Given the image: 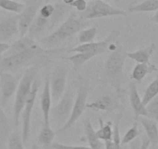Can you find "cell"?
<instances>
[{"label": "cell", "mask_w": 158, "mask_h": 149, "mask_svg": "<svg viewBox=\"0 0 158 149\" xmlns=\"http://www.w3.org/2000/svg\"><path fill=\"white\" fill-rule=\"evenodd\" d=\"M89 24V20L83 19L77 11L72 10L68 18L54 31L40 40L42 48L53 49L87 27Z\"/></svg>", "instance_id": "cell-1"}, {"label": "cell", "mask_w": 158, "mask_h": 149, "mask_svg": "<svg viewBox=\"0 0 158 149\" xmlns=\"http://www.w3.org/2000/svg\"><path fill=\"white\" fill-rule=\"evenodd\" d=\"M127 52L123 45L117 41V48L110 52L104 64V81L115 89L118 98H120L123 92L122 83Z\"/></svg>", "instance_id": "cell-2"}, {"label": "cell", "mask_w": 158, "mask_h": 149, "mask_svg": "<svg viewBox=\"0 0 158 149\" xmlns=\"http://www.w3.org/2000/svg\"><path fill=\"white\" fill-rule=\"evenodd\" d=\"M76 93L73 105L72 112L68 122L62 127L57 129L56 134H62L67 131L74 125L76 122L81 117L85 112L87 105V99L89 92V83L87 79L78 75L77 79L75 82Z\"/></svg>", "instance_id": "cell-3"}, {"label": "cell", "mask_w": 158, "mask_h": 149, "mask_svg": "<svg viewBox=\"0 0 158 149\" xmlns=\"http://www.w3.org/2000/svg\"><path fill=\"white\" fill-rule=\"evenodd\" d=\"M36 76V69L32 67L25 70L20 79L13 104V122L16 127H18L19 124L21 113L33 89Z\"/></svg>", "instance_id": "cell-4"}, {"label": "cell", "mask_w": 158, "mask_h": 149, "mask_svg": "<svg viewBox=\"0 0 158 149\" xmlns=\"http://www.w3.org/2000/svg\"><path fill=\"white\" fill-rule=\"evenodd\" d=\"M53 50L54 49H46L42 48L38 50H30L12 55L5 56L0 59V71L12 72L17 71L28 65L33 59L53 52Z\"/></svg>", "instance_id": "cell-5"}, {"label": "cell", "mask_w": 158, "mask_h": 149, "mask_svg": "<svg viewBox=\"0 0 158 149\" xmlns=\"http://www.w3.org/2000/svg\"><path fill=\"white\" fill-rule=\"evenodd\" d=\"M80 16L85 20L100 19L115 16H127L128 13L109 5L105 1L91 0L88 2L86 10L82 13H79Z\"/></svg>", "instance_id": "cell-6"}, {"label": "cell", "mask_w": 158, "mask_h": 149, "mask_svg": "<svg viewBox=\"0 0 158 149\" xmlns=\"http://www.w3.org/2000/svg\"><path fill=\"white\" fill-rule=\"evenodd\" d=\"M75 93L71 89H68L64 92L60 101L53 107H51L50 113V120L54 121L58 128L63 127L68 121L72 112L73 105H74Z\"/></svg>", "instance_id": "cell-7"}, {"label": "cell", "mask_w": 158, "mask_h": 149, "mask_svg": "<svg viewBox=\"0 0 158 149\" xmlns=\"http://www.w3.org/2000/svg\"><path fill=\"white\" fill-rule=\"evenodd\" d=\"M44 0H27L25 7L21 13L18 14L19 37L26 36L32 23L38 14Z\"/></svg>", "instance_id": "cell-8"}, {"label": "cell", "mask_w": 158, "mask_h": 149, "mask_svg": "<svg viewBox=\"0 0 158 149\" xmlns=\"http://www.w3.org/2000/svg\"><path fill=\"white\" fill-rule=\"evenodd\" d=\"M40 83L39 80L35 79L33 85V89L31 92L27 99L26 104L24 106L23 109L21 113L23 123V131H22V139L23 142L25 144L28 141V138L30 134V126H31V117L33 113V108H34L35 103H36V96H37L38 91H39Z\"/></svg>", "instance_id": "cell-9"}, {"label": "cell", "mask_w": 158, "mask_h": 149, "mask_svg": "<svg viewBox=\"0 0 158 149\" xmlns=\"http://www.w3.org/2000/svg\"><path fill=\"white\" fill-rule=\"evenodd\" d=\"M119 35V31L117 30H112L109 33V34L106 36L105 40L101 41L92 42L89 44H84V45H79L75 48H71L69 53H81V52H89L95 54L98 56L102 54H104L109 51V46L110 44L115 42L117 37Z\"/></svg>", "instance_id": "cell-10"}, {"label": "cell", "mask_w": 158, "mask_h": 149, "mask_svg": "<svg viewBox=\"0 0 158 149\" xmlns=\"http://www.w3.org/2000/svg\"><path fill=\"white\" fill-rule=\"evenodd\" d=\"M68 70L63 66L57 67L50 76V87L54 103H57L64 96L66 89Z\"/></svg>", "instance_id": "cell-11"}, {"label": "cell", "mask_w": 158, "mask_h": 149, "mask_svg": "<svg viewBox=\"0 0 158 149\" xmlns=\"http://www.w3.org/2000/svg\"><path fill=\"white\" fill-rule=\"evenodd\" d=\"M20 79L12 73L0 71V89H1V105L4 107L10 98L16 93Z\"/></svg>", "instance_id": "cell-12"}, {"label": "cell", "mask_w": 158, "mask_h": 149, "mask_svg": "<svg viewBox=\"0 0 158 149\" xmlns=\"http://www.w3.org/2000/svg\"><path fill=\"white\" fill-rule=\"evenodd\" d=\"M19 36V21L17 15L0 17V42H7Z\"/></svg>", "instance_id": "cell-13"}, {"label": "cell", "mask_w": 158, "mask_h": 149, "mask_svg": "<svg viewBox=\"0 0 158 149\" xmlns=\"http://www.w3.org/2000/svg\"><path fill=\"white\" fill-rule=\"evenodd\" d=\"M120 104L119 102L112 96L104 95L98 97L92 103H87L86 108L92 110L104 111L107 113H111L118 109Z\"/></svg>", "instance_id": "cell-14"}, {"label": "cell", "mask_w": 158, "mask_h": 149, "mask_svg": "<svg viewBox=\"0 0 158 149\" xmlns=\"http://www.w3.org/2000/svg\"><path fill=\"white\" fill-rule=\"evenodd\" d=\"M129 97H130V106H131L133 113H134L135 119H137L139 117H148V113L147 112L146 106H144L142 99L139 96L137 86H136L135 82L130 83V86H129Z\"/></svg>", "instance_id": "cell-15"}, {"label": "cell", "mask_w": 158, "mask_h": 149, "mask_svg": "<svg viewBox=\"0 0 158 149\" xmlns=\"http://www.w3.org/2000/svg\"><path fill=\"white\" fill-rule=\"evenodd\" d=\"M52 97L50 87V75L47 74L44 78L43 90L40 96V108L44 118V124L50 125V113H51Z\"/></svg>", "instance_id": "cell-16"}, {"label": "cell", "mask_w": 158, "mask_h": 149, "mask_svg": "<svg viewBox=\"0 0 158 149\" xmlns=\"http://www.w3.org/2000/svg\"><path fill=\"white\" fill-rule=\"evenodd\" d=\"M40 48H42V46L36 43L34 39L30 38L28 36H24L19 37L10 45V49L6 53V56L18 54L30 50H38Z\"/></svg>", "instance_id": "cell-17"}, {"label": "cell", "mask_w": 158, "mask_h": 149, "mask_svg": "<svg viewBox=\"0 0 158 149\" xmlns=\"http://www.w3.org/2000/svg\"><path fill=\"white\" fill-rule=\"evenodd\" d=\"M146 132V136L153 146L158 144V124L153 120L146 117H139L137 119Z\"/></svg>", "instance_id": "cell-18"}, {"label": "cell", "mask_w": 158, "mask_h": 149, "mask_svg": "<svg viewBox=\"0 0 158 149\" xmlns=\"http://www.w3.org/2000/svg\"><path fill=\"white\" fill-rule=\"evenodd\" d=\"M156 50V45L155 44H150L148 47L141 49L137 50L133 52H127V56L129 58L135 61L137 63L143 64H151L150 60L151 56L153 55V52Z\"/></svg>", "instance_id": "cell-19"}, {"label": "cell", "mask_w": 158, "mask_h": 149, "mask_svg": "<svg viewBox=\"0 0 158 149\" xmlns=\"http://www.w3.org/2000/svg\"><path fill=\"white\" fill-rule=\"evenodd\" d=\"M84 130H85V138L86 141L89 144V147L91 149H102L104 147V144L102 142L101 140L97 138L95 134V130L92 126L90 119L87 117L84 123Z\"/></svg>", "instance_id": "cell-20"}, {"label": "cell", "mask_w": 158, "mask_h": 149, "mask_svg": "<svg viewBox=\"0 0 158 149\" xmlns=\"http://www.w3.org/2000/svg\"><path fill=\"white\" fill-rule=\"evenodd\" d=\"M157 71V68L153 64L137 63L133 68L131 74L132 79L135 83H141L147 74Z\"/></svg>", "instance_id": "cell-21"}, {"label": "cell", "mask_w": 158, "mask_h": 149, "mask_svg": "<svg viewBox=\"0 0 158 149\" xmlns=\"http://www.w3.org/2000/svg\"><path fill=\"white\" fill-rule=\"evenodd\" d=\"M49 25V20L46 19H44L41 16H40L37 14L36 17L32 23L31 26L30 27L28 30V36H30V38H36V36H39L40 34H41L45 29L48 27Z\"/></svg>", "instance_id": "cell-22"}, {"label": "cell", "mask_w": 158, "mask_h": 149, "mask_svg": "<svg viewBox=\"0 0 158 149\" xmlns=\"http://www.w3.org/2000/svg\"><path fill=\"white\" fill-rule=\"evenodd\" d=\"M98 124L99 128L98 130H95V134L97 138L102 141H106L112 140V135H113V127L112 123L111 121H107L104 123L102 118L98 117Z\"/></svg>", "instance_id": "cell-23"}, {"label": "cell", "mask_w": 158, "mask_h": 149, "mask_svg": "<svg viewBox=\"0 0 158 149\" xmlns=\"http://www.w3.org/2000/svg\"><path fill=\"white\" fill-rule=\"evenodd\" d=\"M158 10V0H145L135 5H130L129 13H148Z\"/></svg>", "instance_id": "cell-24"}, {"label": "cell", "mask_w": 158, "mask_h": 149, "mask_svg": "<svg viewBox=\"0 0 158 149\" xmlns=\"http://www.w3.org/2000/svg\"><path fill=\"white\" fill-rule=\"evenodd\" d=\"M54 13L53 14L52 17L51 18L49 21V25L50 28H52L54 27L62 18L64 16L65 14H67L68 13H71L72 10V7L70 6L65 5L64 2H57L54 4Z\"/></svg>", "instance_id": "cell-25"}, {"label": "cell", "mask_w": 158, "mask_h": 149, "mask_svg": "<svg viewBox=\"0 0 158 149\" xmlns=\"http://www.w3.org/2000/svg\"><path fill=\"white\" fill-rule=\"evenodd\" d=\"M96 57L95 54L89 52H81V53H75L73 55L69 56L66 57V60L69 61L72 64L74 70L77 71V68H80L82 65L86 63L87 62L90 61L93 57Z\"/></svg>", "instance_id": "cell-26"}, {"label": "cell", "mask_w": 158, "mask_h": 149, "mask_svg": "<svg viewBox=\"0 0 158 149\" xmlns=\"http://www.w3.org/2000/svg\"><path fill=\"white\" fill-rule=\"evenodd\" d=\"M55 134L56 133L52 130L50 125L44 124L38 136V142L44 145L45 147H51L54 141Z\"/></svg>", "instance_id": "cell-27"}, {"label": "cell", "mask_w": 158, "mask_h": 149, "mask_svg": "<svg viewBox=\"0 0 158 149\" xmlns=\"http://www.w3.org/2000/svg\"><path fill=\"white\" fill-rule=\"evenodd\" d=\"M11 132L10 121L2 106H0V142L9 139Z\"/></svg>", "instance_id": "cell-28"}, {"label": "cell", "mask_w": 158, "mask_h": 149, "mask_svg": "<svg viewBox=\"0 0 158 149\" xmlns=\"http://www.w3.org/2000/svg\"><path fill=\"white\" fill-rule=\"evenodd\" d=\"M158 96V74L153 81L150 83L144 92L143 96L142 98L143 103L144 106H147L152 100Z\"/></svg>", "instance_id": "cell-29"}, {"label": "cell", "mask_w": 158, "mask_h": 149, "mask_svg": "<svg viewBox=\"0 0 158 149\" xmlns=\"http://www.w3.org/2000/svg\"><path fill=\"white\" fill-rule=\"evenodd\" d=\"M25 4L15 0H0V8L17 15L22 13Z\"/></svg>", "instance_id": "cell-30"}, {"label": "cell", "mask_w": 158, "mask_h": 149, "mask_svg": "<svg viewBox=\"0 0 158 149\" xmlns=\"http://www.w3.org/2000/svg\"><path fill=\"white\" fill-rule=\"evenodd\" d=\"M97 33H98V29L96 27L83 29L78 33V42L80 45L92 43L95 40Z\"/></svg>", "instance_id": "cell-31"}, {"label": "cell", "mask_w": 158, "mask_h": 149, "mask_svg": "<svg viewBox=\"0 0 158 149\" xmlns=\"http://www.w3.org/2000/svg\"><path fill=\"white\" fill-rule=\"evenodd\" d=\"M123 117L122 113L117 116L115 123L113 124V135H112V142L114 144V149H122V144H121V136L120 131H119V121Z\"/></svg>", "instance_id": "cell-32"}, {"label": "cell", "mask_w": 158, "mask_h": 149, "mask_svg": "<svg viewBox=\"0 0 158 149\" xmlns=\"http://www.w3.org/2000/svg\"><path fill=\"white\" fill-rule=\"evenodd\" d=\"M139 134V129H138V124L137 122H134L133 124V126L126 132L124 136L121 139V144L122 146L126 145V144H130L131 141L138 138Z\"/></svg>", "instance_id": "cell-33"}, {"label": "cell", "mask_w": 158, "mask_h": 149, "mask_svg": "<svg viewBox=\"0 0 158 149\" xmlns=\"http://www.w3.org/2000/svg\"><path fill=\"white\" fill-rule=\"evenodd\" d=\"M8 149H25L22 136L19 132H14L10 134L8 139Z\"/></svg>", "instance_id": "cell-34"}, {"label": "cell", "mask_w": 158, "mask_h": 149, "mask_svg": "<svg viewBox=\"0 0 158 149\" xmlns=\"http://www.w3.org/2000/svg\"><path fill=\"white\" fill-rule=\"evenodd\" d=\"M146 109L148 113V117L158 124V96L146 106Z\"/></svg>", "instance_id": "cell-35"}, {"label": "cell", "mask_w": 158, "mask_h": 149, "mask_svg": "<svg viewBox=\"0 0 158 149\" xmlns=\"http://www.w3.org/2000/svg\"><path fill=\"white\" fill-rule=\"evenodd\" d=\"M54 4H44L40 7L38 12V15L44 19H46L50 21L54 13Z\"/></svg>", "instance_id": "cell-36"}, {"label": "cell", "mask_w": 158, "mask_h": 149, "mask_svg": "<svg viewBox=\"0 0 158 149\" xmlns=\"http://www.w3.org/2000/svg\"><path fill=\"white\" fill-rule=\"evenodd\" d=\"M50 147L52 149H91L90 147L86 146L69 145V144H60L58 142H53Z\"/></svg>", "instance_id": "cell-37"}, {"label": "cell", "mask_w": 158, "mask_h": 149, "mask_svg": "<svg viewBox=\"0 0 158 149\" xmlns=\"http://www.w3.org/2000/svg\"><path fill=\"white\" fill-rule=\"evenodd\" d=\"M88 6V2L86 0H74L70 6L75 9L77 13H82L86 10Z\"/></svg>", "instance_id": "cell-38"}, {"label": "cell", "mask_w": 158, "mask_h": 149, "mask_svg": "<svg viewBox=\"0 0 158 149\" xmlns=\"http://www.w3.org/2000/svg\"><path fill=\"white\" fill-rule=\"evenodd\" d=\"M10 48V45L8 43H4V42H0V56L2 54H6Z\"/></svg>", "instance_id": "cell-39"}, {"label": "cell", "mask_w": 158, "mask_h": 149, "mask_svg": "<svg viewBox=\"0 0 158 149\" xmlns=\"http://www.w3.org/2000/svg\"><path fill=\"white\" fill-rule=\"evenodd\" d=\"M141 139H142V144L139 149H148L150 145V142L147 136H143Z\"/></svg>", "instance_id": "cell-40"}, {"label": "cell", "mask_w": 158, "mask_h": 149, "mask_svg": "<svg viewBox=\"0 0 158 149\" xmlns=\"http://www.w3.org/2000/svg\"><path fill=\"white\" fill-rule=\"evenodd\" d=\"M104 146L106 149H114V144L112 142V140L110 141H104Z\"/></svg>", "instance_id": "cell-41"}, {"label": "cell", "mask_w": 158, "mask_h": 149, "mask_svg": "<svg viewBox=\"0 0 158 149\" xmlns=\"http://www.w3.org/2000/svg\"><path fill=\"white\" fill-rule=\"evenodd\" d=\"M150 21H152V22L153 23H156L158 24V10H156V11L155 12L154 15H153L151 17V19H150Z\"/></svg>", "instance_id": "cell-42"}, {"label": "cell", "mask_w": 158, "mask_h": 149, "mask_svg": "<svg viewBox=\"0 0 158 149\" xmlns=\"http://www.w3.org/2000/svg\"><path fill=\"white\" fill-rule=\"evenodd\" d=\"M62 2L65 4V5H68V6H71V4L74 2V0H61Z\"/></svg>", "instance_id": "cell-43"}, {"label": "cell", "mask_w": 158, "mask_h": 149, "mask_svg": "<svg viewBox=\"0 0 158 149\" xmlns=\"http://www.w3.org/2000/svg\"><path fill=\"white\" fill-rule=\"evenodd\" d=\"M143 1H145V0H133V2H132L131 5H135V4L139 3L141 2H143Z\"/></svg>", "instance_id": "cell-44"}, {"label": "cell", "mask_w": 158, "mask_h": 149, "mask_svg": "<svg viewBox=\"0 0 158 149\" xmlns=\"http://www.w3.org/2000/svg\"><path fill=\"white\" fill-rule=\"evenodd\" d=\"M31 149H38V146H37V144H33V145L32 146Z\"/></svg>", "instance_id": "cell-45"}, {"label": "cell", "mask_w": 158, "mask_h": 149, "mask_svg": "<svg viewBox=\"0 0 158 149\" xmlns=\"http://www.w3.org/2000/svg\"><path fill=\"white\" fill-rule=\"evenodd\" d=\"M87 1V0H86ZM88 1H91V0H88ZM99 1H105V0H99Z\"/></svg>", "instance_id": "cell-46"}, {"label": "cell", "mask_w": 158, "mask_h": 149, "mask_svg": "<svg viewBox=\"0 0 158 149\" xmlns=\"http://www.w3.org/2000/svg\"><path fill=\"white\" fill-rule=\"evenodd\" d=\"M108 1H113V0H108Z\"/></svg>", "instance_id": "cell-47"}, {"label": "cell", "mask_w": 158, "mask_h": 149, "mask_svg": "<svg viewBox=\"0 0 158 149\" xmlns=\"http://www.w3.org/2000/svg\"><path fill=\"white\" fill-rule=\"evenodd\" d=\"M15 1H18V2H19V0H15Z\"/></svg>", "instance_id": "cell-48"}]
</instances>
